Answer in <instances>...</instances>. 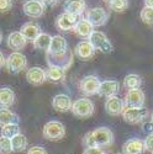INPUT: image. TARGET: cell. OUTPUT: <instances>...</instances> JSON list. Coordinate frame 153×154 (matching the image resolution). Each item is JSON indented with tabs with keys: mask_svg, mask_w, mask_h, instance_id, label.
I'll use <instances>...</instances> for the list:
<instances>
[{
	"mask_svg": "<svg viewBox=\"0 0 153 154\" xmlns=\"http://www.w3.org/2000/svg\"><path fill=\"white\" fill-rule=\"evenodd\" d=\"M73 52L68 48L66 52L58 53V54H51L46 52V60L49 67H58L67 70L73 64Z\"/></svg>",
	"mask_w": 153,
	"mask_h": 154,
	"instance_id": "7a4b0ae2",
	"label": "cell"
},
{
	"mask_svg": "<svg viewBox=\"0 0 153 154\" xmlns=\"http://www.w3.org/2000/svg\"><path fill=\"white\" fill-rule=\"evenodd\" d=\"M11 152V139L2 136L0 137V154H10Z\"/></svg>",
	"mask_w": 153,
	"mask_h": 154,
	"instance_id": "1f68e13d",
	"label": "cell"
},
{
	"mask_svg": "<svg viewBox=\"0 0 153 154\" xmlns=\"http://www.w3.org/2000/svg\"><path fill=\"white\" fill-rule=\"evenodd\" d=\"M20 32L22 33V36L26 38L27 41L32 42L35 38L41 33V29H40V25H37L35 22H26V23L22 25Z\"/></svg>",
	"mask_w": 153,
	"mask_h": 154,
	"instance_id": "603a6c76",
	"label": "cell"
},
{
	"mask_svg": "<svg viewBox=\"0 0 153 154\" xmlns=\"http://www.w3.org/2000/svg\"><path fill=\"white\" fill-rule=\"evenodd\" d=\"M0 42H2V33H0Z\"/></svg>",
	"mask_w": 153,
	"mask_h": 154,
	"instance_id": "f6af8a7d",
	"label": "cell"
},
{
	"mask_svg": "<svg viewBox=\"0 0 153 154\" xmlns=\"http://www.w3.org/2000/svg\"><path fill=\"white\" fill-rule=\"evenodd\" d=\"M103 154H114V153H111V152H103Z\"/></svg>",
	"mask_w": 153,
	"mask_h": 154,
	"instance_id": "b9f144b4",
	"label": "cell"
},
{
	"mask_svg": "<svg viewBox=\"0 0 153 154\" xmlns=\"http://www.w3.org/2000/svg\"><path fill=\"white\" fill-rule=\"evenodd\" d=\"M119 91H120V83L116 80H105L100 83L99 95L110 97V96H116Z\"/></svg>",
	"mask_w": 153,
	"mask_h": 154,
	"instance_id": "e0dca14e",
	"label": "cell"
},
{
	"mask_svg": "<svg viewBox=\"0 0 153 154\" xmlns=\"http://www.w3.org/2000/svg\"><path fill=\"white\" fill-rule=\"evenodd\" d=\"M26 79L32 85H42L46 82V70L40 67H32L26 72Z\"/></svg>",
	"mask_w": 153,
	"mask_h": 154,
	"instance_id": "9a60e30c",
	"label": "cell"
},
{
	"mask_svg": "<svg viewBox=\"0 0 153 154\" xmlns=\"http://www.w3.org/2000/svg\"><path fill=\"white\" fill-rule=\"evenodd\" d=\"M100 80L95 75H86L80 80L79 83V89L82 94L86 96H92L99 94V86H100Z\"/></svg>",
	"mask_w": 153,
	"mask_h": 154,
	"instance_id": "ba28073f",
	"label": "cell"
},
{
	"mask_svg": "<svg viewBox=\"0 0 153 154\" xmlns=\"http://www.w3.org/2000/svg\"><path fill=\"white\" fill-rule=\"evenodd\" d=\"M51 40H52V37H51L48 33H40L35 40L32 41L33 43V47L36 49H42V51H47L49 48V45H51Z\"/></svg>",
	"mask_w": 153,
	"mask_h": 154,
	"instance_id": "83f0119b",
	"label": "cell"
},
{
	"mask_svg": "<svg viewBox=\"0 0 153 154\" xmlns=\"http://www.w3.org/2000/svg\"><path fill=\"white\" fill-rule=\"evenodd\" d=\"M21 133L20 132V127L17 123H11V125H5L2 127V136L6 137V138H12L15 137L16 134Z\"/></svg>",
	"mask_w": 153,
	"mask_h": 154,
	"instance_id": "f546056e",
	"label": "cell"
},
{
	"mask_svg": "<svg viewBox=\"0 0 153 154\" xmlns=\"http://www.w3.org/2000/svg\"><path fill=\"white\" fill-rule=\"evenodd\" d=\"M27 43V40L22 36V33L20 31H16V32H11L8 37V41H6V45L10 49L15 51V52H19L20 49H22Z\"/></svg>",
	"mask_w": 153,
	"mask_h": 154,
	"instance_id": "d6986e66",
	"label": "cell"
},
{
	"mask_svg": "<svg viewBox=\"0 0 153 154\" xmlns=\"http://www.w3.org/2000/svg\"><path fill=\"white\" fill-rule=\"evenodd\" d=\"M73 31L75 32V35H78L82 38H89L94 32V26L86 19H79L78 22L75 23Z\"/></svg>",
	"mask_w": 153,
	"mask_h": 154,
	"instance_id": "44dd1931",
	"label": "cell"
},
{
	"mask_svg": "<svg viewBox=\"0 0 153 154\" xmlns=\"http://www.w3.org/2000/svg\"><path fill=\"white\" fill-rule=\"evenodd\" d=\"M109 8L115 12H123L129 8V0H111L109 3Z\"/></svg>",
	"mask_w": 153,
	"mask_h": 154,
	"instance_id": "4dcf8cb0",
	"label": "cell"
},
{
	"mask_svg": "<svg viewBox=\"0 0 153 154\" xmlns=\"http://www.w3.org/2000/svg\"><path fill=\"white\" fill-rule=\"evenodd\" d=\"M20 119L16 113L11 112L9 109H0V126L5 125H11V123H17L19 125Z\"/></svg>",
	"mask_w": 153,
	"mask_h": 154,
	"instance_id": "484cf974",
	"label": "cell"
},
{
	"mask_svg": "<svg viewBox=\"0 0 153 154\" xmlns=\"http://www.w3.org/2000/svg\"><path fill=\"white\" fill-rule=\"evenodd\" d=\"M103 2H105V3H108V4H109V3L111 2V0H103Z\"/></svg>",
	"mask_w": 153,
	"mask_h": 154,
	"instance_id": "7bdbcfd3",
	"label": "cell"
},
{
	"mask_svg": "<svg viewBox=\"0 0 153 154\" xmlns=\"http://www.w3.org/2000/svg\"><path fill=\"white\" fill-rule=\"evenodd\" d=\"M12 8V0H0V12H8Z\"/></svg>",
	"mask_w": 153,
	"mask_h": 154,
	"instance_id": "836d02e7",
	"label": "cell"
},
{
	"mask_svg": "<svg viewBox=\"0 0 153 154\" xmlns=\"http://www.w3.org/2000/svg\"><path fill=\"white\" fill-rule=\"evenodd\" d=\"M141 20L147 25H153V9L152 8H143L141 11Z\"/></svg>",
	"mask_w": 153,
	"mask_h": 154,
	"instance_id": "d6a6232c",
	"label": "cell"
},
{
	"mask_svg": "<svg viewBox=\"0 0 153 154\" xmlns=\"http://www.w3.org/2000/svg\"><path fill=\"white\" fill-rule=\"evenodd\" d=\"M15 101V93L10 88H0V107L8 109Z\"/></svg>",
	"mask_w": 153,
	"mask_h": 154,
	"instance_id": "d4e9b609",
	"label": "cell"
},
{
	"mask_svg": "<svg viewBox=\"0 0 153 154\" xmlns=\"http://www.w3.org/2000/svg\"><path fill=\"white\" fill-rule=\"evenodd\" d=\"M143 144H145V150L153 152V133L147 136V138L143 142Z\"/></svg>",
	"mask_w": 153,
	"mask_h": 154,
	"instance_id": "e575fe53",
	"label": "cell"
},
{
	"mask_svg": "<svg viewBox=\"0 0 153 154\" xmlns=\"http://www.w3.org/2000/svg\"><path fill=\"white\" fill-rule=\"evenodd\" d=\"M123 154H142L145 152V144L143 140L138 138L129 139L122 147Z\"/></svg>",
	"mask_w": 153,
	"mask_h": 154,
	"instance_id": "7402d4cb",
	"label": "cell"
},
{
	"mask_svg": "<svg viewBox=\"0 0 153 154\" xmlns=\"http://www.w3.org/2000/svg\"><path fill=\"white\" fill-rule=\"evenodd\" d=\"M27 154H48V153H47V150H46L43 147L35 146V147H31V148L27 150Z\"/></svg>",
	"mask_w": 153,
	"mask_h": 154,
	"instance_id": "d590c367",
	"label": "cell"
},
{
	"mask_svg": "<svg viewBox=\"0 0 153 154\" xmlns=\"http://www.w3.org/2000/svg\"><path fill=\"white\" fill-rule=\"evenodd\" d=\"M151 117H152V120H151V121H153V112H152V115H151Z\"/></svg>",
	"mask_w": 153,
	"mask_h": 154,
	"instance_id": "ee69618b",
	"label": "cell"
},
{
	"mask_svg": "<svg viewBox=\"0 0 153 154\" xmlns=\"http://www.w3.org/2000/svg\"><path fill=\"white\" fill-rule=\"evenodd\" d=\"M95 48L94 46L90 43V41H80L78 45L75 46V49H74V53L75 56L78 57L80 60H90L94 54H95Z\"/></svg>",
	"mask_w": 153,
	"mask_h": 154,
	"instance_id": "8fae6325",
	"label": "cell"
},
{
	"mask_svg": "<svg viewBox=\"0 0 153 154\" xmlns=\"http://www.w3.org/2000/svg\"><path fill=\"white\" fill-rule=\"evenodd\" d=\"M142 131L146 134H152L153 133V121H147L142 123Z\"/></svg>",
	"mask_w": 153,
	"mask_h": 154,
	"instance_id": "8d00e7d4",
	"label": "cell"
},
{
	"mask_svg": "<svg viewBox=\"0 0 153 154\" xmlns=\"http://www.w3.org/2000/svg\"><path fill=\"white\" fill-rule=\"evenodd\" d=\"M43 5H48V6H53L58 3V0H40Z\"/></svg>",
	"mask_w": 153,
	"mask_h": 154,
	"instance_id": "f35d334b",
	"label": "cell"
},
{
	"mask_svg": "<svg viewBox=\"0 0 153 154\" xmlns=\"http://www.w3.org/2000/svg\"><path fill=\"white\" fill-rule=\"evenodd\" d=\"M67 49H68V43L66 41V38L62 37L61 35H56L52 37L49 48L46 51V52L51 53V54H58V53L66 52Z\"/></svg>",
	"mask_w": 153,
	"mask_h": 154,
	"instance_id": "ac0fdd59",
	"label": "cell"
},
{
	"mask_svg": "<svg viewBox=\"0 0 153 154\" xmlns=\"http://www.w3.org/2000/svg\"><path fill=\"white\" fill-rule=\"evenodd\" d=\"M66 79V70L58 67H49L46 70V80L52 83H61Z\"/></svg>",
	"mask_w": 153,
	"mask_h": 154,
	"instance_id": "cb8c5ba5",
	"label": "cell"
},
{
	"mask_svg": "<svg viewBox=\"0 0 153 154\" xmlns=\"http://www.w3.org/2000/svg\"><path fill=\"white\" fill-rule=\"evenodd\" d=\"M5 57H4V54H3V52H0V69H2L4 66H5Z\"/></svg>",
	"mask_w": 153,
	"mask_h": 154,
	"instance_id": "ab89813d",
	"label": "cell"
},
{
	"mask_svg": "<svg viewBox=\"0 0 153 154\" xmlns=\"http://www.w3.org/2000/svg\"><path fill=\"white\" fill-rule=\"evenodd\" d=\"M83 154H103V150H101V148H86L84 150Z\"/></svg>",
	"mask_w": 153,
	"mask_h": 154,
	"instance_id": "74e56055",
	"label": "cell"
},
{
	"mask_svg": "<svg viewBox=\"0 0 153 154\" xmlns=\"http://www.w3.org/2000/svg\"><path fill=\"white\" fill-rule=\"evenodd\" d=\"M42 133L48 140H61L66 136V127L59 121H49L45 125Z\"/></svg>",
	"mask_w": 153,
	"mask_h": 154,
	"instance_id": "277c9868",
	"label": "cell"
},
{
	"mask_svg": "<svg viewBox=\"0 0 153 154\" xmlns=\"http://www.w3.org/2000/svg\"><path fill=\"white\" fill-rule=\"evenodd\" d=\"M23 12L29 17L38 19L45 14V5L40 0H27L23 4Z\"/></svg>",
	"mask_w": 153,
	"mask_h": 154,
	"instance_id": "7c38bea8",
	"label": "cell"
},
{
	"mask_svg": "<svg viewBox=\"0 0 153 154\" xmlns=\"http://www.w3.org/2000/svg\"><path fill=\"white\" fill-rule=\"evenodd\" d=\"M89 41H90V43L94 46L95 49L100 51V52H103L105 54H109L112 52V45L111 42L109 41V38L106 37L105 33L100 32V31H94L90 37H89Z\"/></svg>",
	"mask_w": 153,
	"mask_h": 154,
	"instance_id": "52a82bcc",
	"label": "cell"
},
{
	"mask_svg": "<svg viewBox=\"0 0 153 154\" xmlns=\"http://www.w3.org/2000/svg\"><path fill=\"white\" fill-rule=\"evenodd\" d=\"M142 85V79L138 74H127L123 79V86L127 90L131 89H139V86Z\"/></svg>",
	"mask_w": 153,
	"mask_h": 154,
	"instance_id": "f1b7e54d",
	"label": "cell"
},
{
	"mask_svg": "<svg viewBox=\"0 0 153 154\" xmlns=\"http://www.w3.org/2000/svg\"><path fill=\"white\" fill-rule=\"evenodd\" d=\"M105 110L111 116H119L125 110V102L117 96H110L105 102Z\"/></svg>",
	"mask_w": 153,
	"mask_h": 154,
	"instance_id": "5bb4252c",
	"label": "cell"
},
{
	"mask_svg": "<svg viewBox=\"0 0 153 154\" xmlns=\"http://www.w3.org/2000/svg\"><path fill=\"white\" fill-rule=\"evenodd\" d=\"M85 19L90 22L93 26H103V25H105L108 22L109 15L103 8H93L86 11Z\"/></svg>",
	"mask_w": 153,
	"mask_h": 154,
	"instance_id": "30bf717a",
	"label": "cell"
},
{
	"mask_svg": "<svg viewBox=\"0 0 153 154\" xmlns=\"http://www.w3.org/2000/svg\"><path fill=\"white\" fill-rule=\"evenodd\" d=\"M26 147H27V138L25 137V134L19 133L15 137L11 138V148H12V152L20 153V152L26 149Z\"/></svg>",
	"mask_w": 153,
	"mask_h": 154,
	"instance_id": "4316f807",
	"label": "cell"
},
{
	"mask_svg": "<svg viewBox=\"0 0 153 154\" xmlns=\"http://www.w3.org/2000/svg\"><path fill=\"white\" fill-rule=\"evenodd\" d=\"M78 20H79V16L68 14V12L64 11L63 14L58 15V17L56 19V26L61 31H69V30L74 29Z\"/></svg>",
	"mask_w": 153,
	"mask_h": 154,
	"instance_id": "4fadbf2b",
	"label": "cell"
},
{
	"mask_svg": "<svg viewBox=\"0 0 153 154\" xmlns=\"http://www.w3.org/2000/svg\"><path fill=\"white\" fill-rule=\"evenodd\" d=\"M114 142V133L106 127H99L96 130L88 132L83 138V144L86 148H103L109 147Z\"/></svg>",
	"mask_w": 153,
	"mask_h": 154,
	"instance_id": "6da1fadb",
	"label": "cell"
},
{
	"mask_svg": "<svg viewBox=\"0 0 153 154\" xmlns=\"http://www.w3.org/2000/svg\"><path fill=\"white\" fill-rule=\"evenodd\" d=\"M148 113L149 111L146 107H125L121 115L127 123L137 125L142 122L148 116Z\"/></svg>",
	"mask_w": 153,
	"mask_h": 154,
	"instance_id": "8992f818",
	"label": "cell"
},
{
	"mask_svg": "<svg viewBox=\"0 0 153 154\" xmlns=\"http://www.w3.org/2000/svg\"><path fill=\"white\" fill-rule=\"evenodd\" d=\"M145 93L141 89H131L127 90L125 95V107H143L145 105Z\"/></svg>",
	"mask_w": 153,
	"mask_h": 154,
	"instance_id": "9c48e42d",
	"label": "cell"
},
{
	"mask_svg": "<svg viewBox=\"0 0 153 154\" xmlns=\"http://www.w3.org/2000/svg\"><path fill=\"white\" fill-rule=\"evenodd\" d=\"M63 8L68 14L80 16L86 9V3L85 0H66L64 4H63Z\"/></svg>",
	"mask_w": 153,
	"mask_h": 154,
	"instance_id": "2e32d148",
	"label": "cell"
},
{
	"mask_svg": "<svg viewBox=\"0 0 153 154\" xmlns=\"http://www.w3.org/2000/svg\"><path fill=\"white\" fill-rule=\"evenodd\" d=\"M52 107L58 112H68L72 109V100L66 94H58L52 99Z\"/></svg>",
	"mask_w": 153,
	"mask_h": 154,
	"instance_id": "ffe728a7",
	"label": "cell"
},
{
	"mask_svg": "<svg viewBox=\"0 0 153 154\" xmlns=\"http://www.w3.org/2000/svg\"><path fill=\"white\" fill-rule=\"evenodd\" d=\"M145 6L153 9V0H145Z\"/></svg>",
	"mask_w": 153,
	"mask_h": 154,
	"instance_id": "60d3db41",
	"label": "cell"
},
{
	"mask_svg": "<svg viewBox=\"0 0 153 154\" xmlns=\"http://www.w3.org/2000/svg\"><path fill=\"white\" fill-rule=\"evenodd\" d=\"M72 113L79 119H88L94 113V104L86 97L78 99L72 104Z\"/></svg>",
	"mask_w": 153,
	"mask_h": 154,
	"instance_id": "3957f363",
	"label": "cell"
},
{
	"mask_svg": "<svg viewBox=\"0 0 153 154\" xmlns=\"http://www.w3.org/2000/svg\"><path fill=\"white\" fill-rule=\"evenodd\" d=\"M27 66V59L20 52H12L5 60V67L10 74H19Z\"/></svg>",
	"mask_w": 153,
	"mask_h": 154,
	"instance_id": "5b68a950",
	"label": "cell"
},
{
	"mask_svg": "<svg viewBox=\"0 0 153 154\" xmlns=\"http://www.w3.org/2000/svg\"><path fill=\"white\" fill-rule=\"evenodd\" d=\"M152 154H153V152H152Z\"/></svg>",
	"mask_w": 153,
	"mask_h": 154,
	"instance_id": "bcb514c9",
	"label": "cell"
}]
</instances>
